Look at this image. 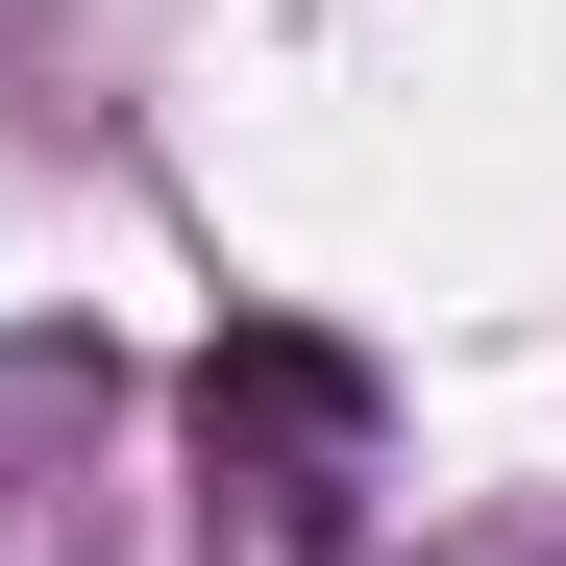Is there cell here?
<instances>
[{"label":"cell","instance_id":"6da1fadb","mask_svg":"<svg viewBox=\"0 0 566 566\" xmlns=\"http://www.w3.org/2000/svg\"><path fill=\"white\" fill-rule=\"evenodd\" d=\"M198 419H247V443H345L369 395H345V345H222V369H198Z\"/></svg>","mask_w":566,"mask_h":566}]
</instances>
